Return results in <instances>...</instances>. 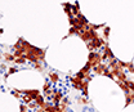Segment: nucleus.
Here are the masks:
<instances>
[{"label":"nucleus","instance_id":"2","mask_svg":"<svg viewBox=\"0 0 134 112\" xmlns=\"http://www.w3.org/2000/svg\"><path fill=\"white\" fill-rule=\"evenodd\" d=\"M52 80H53V81H57V80H58V76L53 73V75H52Z\"/></svg>","mask_w":134,"mask_h":112},{"label":"nucleus","instance_id":"1","mask_svg":"<svg viewBox=\"0 0 134 112\" xmlns=\"http://www.w3.org/2000/svg\"><path fill=\"white\" fill-rule=\"evenodd\" d=\"M103 34H105V39H107V36H108V34H110V28H108V27H106Z\"/></svg>","mask_w":134,"mask_h":112}]
</instances>
